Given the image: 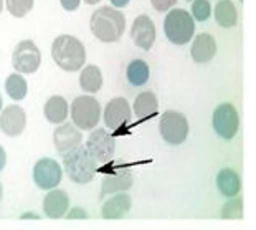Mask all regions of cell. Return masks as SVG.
Masks as SVG:
<instances>
[{
  "label": "cell",
  "instance_id": "6da1fadb",
  "mask_svg": "<svg viewBox=\"0 0 256 230\" xmlns=\"http://www.w3.org/2000/svg\"><path fill=\"white\" fill-rule=\"evenodd\" d=\"M90 27L91 34L100 42L114 43L121 40L126 29V17L112 7H101L91 15Z\"/></svg>",
  "mask_w": 256,
  "mask_h": 230
},
{
  "label": "cell",
  "instance_id": "9a60e30c",
  "mask_svg": "<svg viewBox=\"0 0 256 230\" xmlns=\"http://www.w3.org/2000/svg\"><path fill=\"white\" fill-rule=\"evenodd\" d=\"M70 197L62 189L50 190L43 199V212L48 218H62L68 212Z\"/></svg>",
  "mask_w": 256,
  "mask_h": 230
},
{
  "label": "cell",
  "instance_id": "4dcf8cb0",
  "mask_svg": "<svg viewBox=\"0 0 256 230\" xmlns=\"http://www.w3.org/2000/svg\"><path fill=\"white\" fill-rule=\"evenodd\" d=\"M86 218L88 217V213H86L83 209H78V207H76V209H73L72 210V213H68V218Z\"/></svg>",
  "mask_w": 256,
  "mask_h": 230
},
{
  "label": "cell",
  "instance_id": "277c9868",
  "mask_svg": "<svg viewBox=\"0 0 256 230\" xmlns=\"http://www.w3.org/2000/svg\"><path fill=\"white\" fill-rule=\"evenodd\" d=\"M164 32L168 42L174 45H185L192 40L195 32V22L187 10L174 9L164 20Z\"/></svg>",
  "mask_w": 256,
  "mask_h": 230
},
{
  "label": "cell",
  "instance_id": "836d02e7",
  "mask_svg": "<svg viewBox=\"0 0 256 230\" xmlns=\"http://www.w3.org/2000/svg\"><path fill=\"white\" fill-rule=\"evenodd\" d=\"M86 4L88 5H94V4H98V2H101V0H84Z\"/></svg>",
  "mask_w": 256,
  "mask_h": 230
},
{
  "label": "cell",
  "instance_id": "e0dca14e",
  "mask_svg": "<svg viewBox=\"0 0 256 230\" xmlns=\"http://www.w3.org/2000/svg\"><path fill=\"white\" fill-rule=\"evenodd\" d=\"M216 187L223 197H236L242 190V179L233 169H222L216 176Z\"/></svg>",
  "mask_w": 256,
  "mask_h": 230
},
{
  "label": "cell",
  "instance_id": "e575fe53",
  "mask_svg": "<svg viewBox=\"0 0 256 230\" xmlns=\"http://www.w3.org/2000/svg\"><path fill=\"white\" fill-rule=\"evenodd\" d=\"M2 195H4V189H2V184H0V200H2Z\"/></svg>",
  "mask_w": 256,
  "mask_h": 230
},
{
  "label": "cell",
  "instance_id": "44dd1931",
  "mask_svg": "<svg viewBox=\"0 0 256 230\" xmlns=\"http://www.w3.org/2000/svg\"><path fill=\"white\" fill-rule=\"evenodd\" d=\"M130 185H132V176H130L129 172L110 174V176H104V179H102L101 195L121 192V190H128Z\"/></svg>",
  "mask_w": 256,
  "mask_h": 230
},
{
  "label": "cell",
  "instance_id": "7a4b0ae2",
  "mask_svg": "<svg viewBox=\"0 0 256 230\" xmlns=\"http://www.w3.org/2000/svg\"><path fill=\"white\" fill-rule=\"evenodd\" d=\"M52 57L64 71H78L86 62L84 45L73 35H60L52 45Z\"/></svg>",
  "mask_w": 256,
  "mask_h": 230
},
{
  "label": "cell",
  "instance_id": "4316f807",
  "mask_svg": "<svg viewBox=\"0 0 256 230\" xmlns=\"http://www.w3.org/2000/svg\"><path fill=\"white\" fill-rule=\"evenodd\" d=\"M212 15V7L208 0H194L192 4V19L197 22H206Z\"/></svg>",
  "mask_w": 256,
  "mask_h": 230
},
{
  "label": "cell",
  "instance_id": "5bb4252c",
  "mask_svg": "<svg viewBox=\"0 0 256 230\" xmlns=\"http://www.w3.org/2000/svg\"><path fill=\"white\" fill-rule=\"evenodd\" d=\"M81 141H83V134L73 124H62L53 134V142L60 154H66L68 151L74 149L76 146L81 144Z\"/></svg>",
  "mask_w": 256,
  "mask_h": 230
},
{
  "label": "cell",
  "instance_id": "83f0119b",
  "mask_svg": "<svg viewBox=\"0 0 256 230\" xmlns=\"http://www.w3.org/2000/svg\"><path fill=\"white\" fill-rule=\"evenodd\" d=\"M232 199V197H230ZM223 218H242L243 217V200L242 199H232L223 207Z\"/></svg>",
  "mask_w": 256,
  "mask_h": 230
},
{
  "label": "cell",
  "instance_id": "d4e9b609",
  "mask_svg": "<svg viewBox=\"0 0 256 230\" xmlns=\"http://www.w3.org/2000/svg\"><path fill=\"white\" fill-rule=\"evenodd\" d=\"M5 91L12 100L20 101L26 96L28 85H26V80L20 73H12L5 81Z\"/></svg>",
  "mask_w": 256,
  "mask_h": 230
},
{
  "label": "cell",
  "instance_id": "30bf717a",
  "mask_svg": "<svg viewBox=\"0 0 256 230\" xmlns=\"http://www.w3.org/2000/svg\"><path fill=\"white\" fill-rule=\"evenodd\" d=\"M62 174L63 171L60 164L55 159H50V157H43L34 167V180L43 190L55 189L62 182Z\"/></svg>",
  "mask_w": 256,
  "mask_h": 230
},
{
  "label": "cell",
  "instance_id": "8fae6325",
  "mask_svg": "<svg viewBox=\"0 0 256 230\" xmlns=\"http://www.w3.org/2000/svg\"><path fill=\"white\" fill-rule=\"evenodd\" d=\"M130 121V106L124 98H114L104 108V124L108 129H121Z\"/></svg>",
  "mask_w": 256,
  "mask_h": 230
},
{
  "label": "cell",
  "instance_id": "484cf974",
  "mask_svg": "<svg viewBox=\"0 0 256 230\" xmlns=\"http://www.w3.org/2000/svg\"><path fill=\"white\" fill-rule=\"evenodd\" d=\"M7 9L15 19H22L34 9V0H7Z\"/></svg>",
  "mask_w": 256,
  "mask_h": 230
},
{
  "label": "cell",
  "instance_id": "cb8c5ba5",
  "mask_svg": "<svg viewBox=\"0 0 256 230\" xmlns=\"http://www.w3.org/2000/svg\"><path fill=\"white\" fill-rule=\"evenodd\" d=\"M149 75H150L149 65H147L144 60H132V62L128 65L126 76H128V81L132 86H144L147 81H149Z\"/></svg>",
  "mask_w": 256,
  "mask_h": 230
},
{
  "label": "cell",
  "instance_id": "ffe728a7",
  "mask_svg": "<svg viewBox=\"0 0 256 230\" xmlns=\"http://www.w3.org/2000/svg\"><path fill=\"white\" fill-rule=\"evenodd\" d=\"M45 118L53 124H62L68 118V103L63 96H52L43 108Z\"/></svg>",
  "mask_w": 256,
  "mask_h": 230
},
{
  "label": "cell",
  "instance_id": "ba28073f",
  "mask_svg": "<svg viewBox=\"0 0 256 230\" xmlns=\"http://www.w3.org/2000/svg\"><path fill=\"white\" fill-rule=\"evenodd\" d=\"M12 63L18 73H35L40 68L42 53L32 40H24L15 47L12 55Z\"/></svg>",
  "mask_w": 256,
  "mask_h": 230
},
{
  "label": "cell",
  "instance_id": "2e32d148",
  "mask_svg": "<svg viewBox=\"0 0 256 230\" xmlns=\"http://www.w3.org/2000/svg\"><path fill=\"white\" fill-rule=\"evenodd\" d=\"M216 53V42L210 34H200L195 37V40L190 48V55L195 63H208L214 60Z\"/></svg>",
  "mask_w": 256,
  "mask_h": 230
},
{
  "label": "cell",
  "instance_id": "d6986e66",
  "mask_svg": "<svg viewBox=\"0 0 256 230\" xmlns=\"http://www.w3.org/2000/svg\"><path fill=\"white\" fill-rule=\"evenodd\" d=\"M130 209V197L128 194H116L111 199H108L102 205V218L106 220H116L121 218L124 213Z\"/></svg>",
  "mask_w": 256,
  "mask_h": 230
},
{
  "label": "cell",
  "instance_id": "f546056e",
  "mask_svg": "<svg viewBox=\"0 0 256 230\" xmlns=\"http://www.w3.org/2000/svg\"><path fill=\"white\" fill-rule=\"evenodd\" d=\"M62 2V7L66 10V12H73L80 7V2L81 0H60Z\"/></svg>",
  "mask_w": 256,
  "mask_h": 230
},
{
  "label": "cell",
  "instance_id": "603a6c76",
  "mask_svg": "<svg viewBox=\"0 0 256 230\" xmlns=\"http://www.w3.org/2000/svg\"><path fill=\"white\" fill-rule=\"evenodd\" d=\"M80 86L86 93H98L102 86V75L101 70L96 65H88L81 70L80 75Z\"/></svg>",
  "mask_w": 256,
  "mask_h": 230
},
{
  "label": "cell",
  "instance_id": "7402d4cb",
  "mask_svg": "<svg viewBox=\"0 0 256 230\" xmlns=\"http://www.w3.org/2000/svg\"><path fill=\"white\" fill-rule=\"evenodd\" d=\"M215 20L223 29H232V27H235L238 20V12H236L235 4H233L232 0H220V2L215 5Z\"/></svg>",
  "mask_w": 256,
  "mask_h": 230
},
{
  "label": "cell",
  "instance_id": "ac0fdd59",
  "mask_svg": "<svg viewBox=\"0 0 256 230\" xmlns=\"http://www.w3.org/2000/svg\"><path fill=\"white\" fill-rule=\"evenodd\" d=\"M159 113V101L152 91H142L134 100V114L138 119H149Z\"/></svg>",
  "mask_w": 256,
  "mask_h": 230
},
{
  "label": "cell",
  "instance_id": "8992f818",
  "mask_svg": "<svg viewBox=\"0 0 256 230\" xmlns=\"http://www.w3.org/2000/svg\"><path fill=\"white\" fill-rule=\"evenodd\" d=\"M159 133L162 139L172 146H178L185 142L188 136V121L182 113L178 111H166L160 116Z\"/></svg>",
  "mask_w": 256,
  "mask_h": 230
},
{
  "label": "cell",
  "instance_id": "9c48e42d",
  "mask_svg": "<svg viewBox=\"0 0 256 230\" xmlns=\"http://www.w3.org/2000/svg\"><path fill=\"white\" fill-rule=\"evenodd\" d=\"M86 149H88L90 154L94 157L98 162H110L111 157L114 154V149H116V144H114V138L106 133V129H94L90 134L88 141H86Z\"/></svg>",
  "mask_w": 256,
  "mask_h": 230
},
{
  "label": "cell",
  "instance_id": "d590c367",
  "mask_svg": "<svg viewBox=\"0 0 256 230\" xmlns=\"http://www.w3.org/2000/svg\"><path fill=\"white\" fill-rule=\"evenodd\" d=\"M2 10H4V0H0V14H2Z\"/></svg>",
  "mask_w": 256,
  "mask_h": 230
},
{
  "label": "cell",
  "instance_id": "3957f363",
  "mask_svg": "<svg viewBox=\"0 0 256 230\" xmlns=\"http://www.w3.org/2000/svg\"><path fill=\"white\" fill-rule=\"evenodd\" d=\"M63 164L68 177L76 184L91 182L98 169V161L90 154L86 146L81 144L63 154Z\"/></svg>",
  "mask_w": 256,
  "mask_h": 230
},
{
  "label": "cell",
  "instance_id": "8d00e7d4",
  "mask_svg": "<svg viewBox=\"0 0 256 230\" xmlns=\"http://www.w3.org/2000/svg\"><path fill=\"white\" fill-rule=\"evenodd\" d=\"M2 106H4V101H2V95H0V111H2Z\"/></svg>",
  "mask_w": 256,
  "mask_h": 230
},
{
  "label": "cell",
  "instance_id": "52a82bcc",
  "mask_svg": "<svg viewBox=\"0 0 256 230\" xmlns=\"http://www.w3.org/2000/svg\"><path fill=\"white\" fill-rule=\"evenodd\" d=\"M212 126H214L215 133L220 138L226 141L235 138L240 128V118L235 106L230 105V103H223V105L216 106L214 111V118H212Z\"/></svg>",
  "mask_w": 256,
  "mask_h": 230
},
{
  "label": "cell",
  "instance_id": "f1b7e54d",
  "mask_svg": "<svg viewBox=\"0 0 256 230\" xmlns=\"http://www.w3.org/2000/svg\"><path fill=\"white\" fill-rule=\"evenodd\" d=\"M177 2L178 0H150L152 7H154L157 12H168Z\"/></svg>",
  "mask_w": 256,
  "mask_h": 230
},
{
  "label": "cell",
  "instance_id": "5b68a950",
  "mask_svg": "<svg viewBox=\"0 0 256 230\" xmlns=\"http://www.w3.org/2000/svg\"><path fill=\"white\" fill-rule=\"evenodd\" d=\"M101 106L96 98L92 96H78L72 103V119L73 124L80 129L90 131L94 129V126L100 123Z\"/></svg>",
  "mask_w": 256,
  "mask_h": 230
},
{
  "label": "cell",
  "instance_id": "4fadbf2b",
  "mask_svg": "<svg viewBox=\"0 0 256 230\" xmlns=\"http://www.w3.org/2000/svg\"><path fill=\"white\" fill-rule=\"evenodd\" d=\"M26 126V114L24 111V108L17 105H10L2 111L0 116V131L4 134L15 138L24 133Z\"/></svg>",
  "mask_w": 256,
  "mask_h": 230
},
{
  "label": "cell",
  "instance_id": "d6a6232c",
  "mask_svg": "<svg viewBox=\"0 0 256 230\" xmlns=\"http://www.w3.org/2000/svg\"><path fill=\"white\" fill-rule=\"evenodd\" d=\"M130 2V0H111V4L114 5V9H122Z\"/></svg>",
  "mask_w": 256,
  "mask_h": 230
},
{
  "label": "cell",
  "instance_id": "7c38bea8",
  "mask_svg": "<svg viewBox=\"0 0 256 230\" xmlns=\"http://www.w3.org/2000/svg\"><path fill=\"white\" fill-rule=\"evenodd\" d=\"M130 38L134 45L142 48V50H150L156 42V25L150 17L147 15H139L130 27Z\"/></svg>",
  "mask_w": 256,
  "mask_h": 230
},
{
  "label": "cell",
  "instance_id": "1f68e13d",
  "mask_svg": "<svg viewBox=\"0 0 256 230\" xmlns=\"http://www.w3.org/2000/svg\"><path fill=\"white\" fill-rule=\"evenodd\" d=\"M5 164H7V154H5V149L0 146V172L4 171Z\"/></svg>",
  "mask_w": 256,
  "mask_h": 230
}]
</instances>
